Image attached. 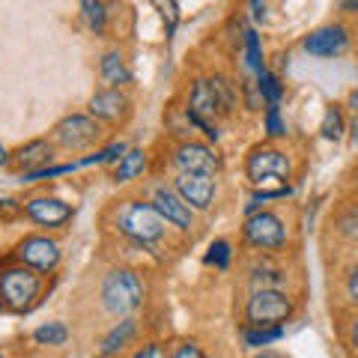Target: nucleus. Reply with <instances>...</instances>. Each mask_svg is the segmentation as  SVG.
Returning <instances> with one entry per match:
<instances>
[{"label": "nucleus", "instance_id": "nucleus-7", "mask_svg": "<svg viewBox=\"0 0 358 358\" xmlns=\"http://www.w3.org/2000/svg\"><path fill=\"white\" fill-rule=\"evenodd\" d=\"M248 176L257 185H266L272 179H284L289 176V159L281 150H268V147L254 150L248 155Z\"/></svg>", "mask_w": 358, "mask_h": 358}, {"label": "nucleus", "instance_id": "nucleus-14", "mask_svg": "<svg viewBox=\"0 0 358 358\" xmlns=\"http://www.w3.org/2000/svg\"><path fill=\"white\" fill-rule=\"evenodd\" d=\"M122 110H126V96L120 90H102L90 99V114L99 117V120H120Z\"/></svg>", "mask_w": 358, "mask_h": 358}, {"label": "nucleus", "instance_id": "nucleus-32", "mask_svg": "<svg viewBox=\"0 0 358 358\" xmlns=\"http://www.w3.org/2000/svg\"><path fill=\"white\" fill-rule=\"evenodd\" d=\"M346 289H350V299L358 305V266L352 268V275H350V281H346Z\"/></svg>", "mask_w": 358, "mask_h": 358}, {"label": "nucleus", "instance_id": "nucleus-21", "mask_svg": "<svg viewBox=\"0 0 358 358\" xmlns=\"http://www.w3.org/2000/svg\"><path fill=\"white\" fill-rule=\"evenodd\" d=\"M245 343L248 346H266V343H275V341H281L284 338V329L281 326H254L242 334Z\"/></svg>", "mask_w": 358, "mask_h": 358}, {"label": "nucleus", "instance_id": "nucleus-38", "mask_svg": "<svg viewBox=\"0 0 358 358\" xmlns=\"http://www.w3.org/2000/svg\"><path fill=\"white\" fill-rule=\"evenodd\" d=\"M0 164H6V150H3V143H0Z\"/></svg>", "mask_w": 358, "mask_h": 358}, {"label": "nucleus", "instance_id": "nucleus-9", "mask_svg": "<svg viewBox=\"0 0 358 358\" xmlns=\"http://www.w3.org/2000/svg\"><path fill=\"white\" fill-rule=\"evenodd\" d=\"M305 51L310 57H338V54L346 51L350 45V33H346L343 24H329V27H320L313 30L310 36H305Z\"/></svg>", "mask_w": 358, "mask_h": 358}, {"label": "nucleus", "instance_id": "nucleus-34", "mask_svg": "<svg viewBox=\"0 0 358 358\" xmlns=\"http://www.w3.org/2000/svg\"><path fill=\"white\" fill-rule=\"evenodd\" d=\"M350 343H352V350L358 352V320L352 322V331H350Z\"/></svg>", "mask_w": 358, "mask_h": 358}, {"label": "nucleus", "instance_id": "nucleus-4", "mask_svg": "<svg viewBox=\"0 0 358 358\" xmlns=\"http://www.w3.org/2000/svg\"><path fill=\"white\" fill-rule=\"evenodd\" d=\"M248 322L251 326H281L293 313V301L281 289H257L248 299Z\"/></svg>", "mask_w": 358, "mask_h": 358}, {"label": "nucleus", "instance_id": "nucleus-6", "mask_svg": "<svg viewBox=\"0 0 358 358\" xmlns=\"http://www.w3.org/2000/svg\"><path fill=\"white\" fill-rule=\"evenodd\" d=\"M54 138H57L66 150H84L90 143L99 141V126L93 117H84V114H72L57 122L54 129Z\"/></svg>", "mask_w": 358, "mask_h": 358}, {"label": "nucleus", "instance_id": "nucleus-11", "mask_svg": "<svg viewBox=\"0 0 358 358\" xmlns=\"http://www.w3.org/2000/svg\"><path fill=\"white\" fill-rule=\"evenodd\" d=\"M176 167L182 173H209L215 176L218 173V159L212 155L209 147L203 143H182V147L176 150Z\"/></svg>", "mask_w": 358, "mask_h": 358}, {"label": "nucleus", "instance_id": "nucleus-17", "mask_svg": "<svg viewBox=\"0 0 358 358\" xmlns=\"http://www.w3.org/2000/svg\"><path fill=\"white\" fill-rule=\"evenodd\" d=\"M143 167H147V155H143L141 150H129V152L120 155V164H117V171H114V179H117V182H129V179L143 173Z\"/></svg>", "mask_w": 358, "mask_h": 358}, {"label": "nucleus", "instance_id": "nucleus-28", "mask_svg": "<svg viewBox=\"0 0 358 358\" xmlns=\"http://www.w3.org/2000/svg\"><path fill=\"white\" fill-rule=\"evenodd\" d=\"M152 3L162 9V18H164V24H167V33H173L176 24H179V6H176V0H152Z\"/></svg>", "mask_w": 358, "mask_h": 358}, {"label": "nucleus", "instance_id": "nucleus-15", "mask_svg": "<svg viewBox=\"0 0 358 358\" xmlns=\"http://www.w3.org/2000/svg\"><path fill=\"white\" fill-rule=\"evenodd\" d=\"M15 162H18V167H24L27 173L39 171V167H48V162H51V143L48 141H30V143H24V147L15 152Z\"/></svg>", "mask_w": 358, "mask_h": 358}, {"label": "nucleus", "instance_id": "nucleus-33", "mask_svg": "<svg viewBox=\"0 0 358 358\" xmlns=\"http://www.w3.org/2000/svg\"><path fill=\"white\" fill-rule=\"evenodd\" d=\"M251 6H254V18L263 21L266 18V3H263V0H251Z\"/></svg>", "mask_w": 358, "mask_h": 358}, {"label": "nucleus", "instance_id": "nucleus-36", "mask_svg": "<svg viewBox=\"0 0 358 358\" xmlns=\"http://www.w3.org/2000/svg\"><path fill=\"white\" fill-rule=\"evenodd\" d=\"M352 143L358 147V114H355V122H352Z\"/></svg>", "mask_w": 358, "mask_h": 358}, {"label": "nucleus", "instance_id": "nucleus-24", "mask_svg": "<svg viewBox=\"0 0 358 358\" xmlns=\"http://www.w3.org/2000/svg\"><path fill=\"white\" fill-rule=\"evenodd\" d=\"M245 57H248V69L251 72H266L263 69V51H260V36H257L254 30L245 33Z\"/></svg>", "mask_w": 358, "mask_h": 358}, {"label": "nucleus", "instance_id": "nucleus-29", "mask_svg": "<svg viewBox=\"0 0 358 358\" xmlns=\"http://www.w3.org/2000/svg\"><path fill=\"white\" fill-rule=\"evenodd\" d=\"M266 131L272 134V138H281V134H287L284 122H281V114H278V105H268V110H266Z\"/></svg>", "mask_w": 358, "mask_h": 358}, {"label": "nucleus", "instance_id": "nucleus-26", "mask_svg": "<svg viewBox=\"0 0 358 358\" xmlns=\"http://www.w3.org/2000/svg\"><path fill=\"white\" fill-rule=\"evenodd\" d=\"M206 263H212L215 268H227V263H230V245L224 242V239L212 242L209 245V254H206Z\"/></svg>", "mask_w": 358, "mask_h": 358}, {"label": "nucleus", "instance_id": "nucleus-20", "mask_svg": "<svg viewBox=\"0 0 358 358\" xmlns=\"http://www.w3.org/2000/svg\"><path fill=\"white\" fill-rule=\"evenodd\" d=\"M81 13H84V21L90 24V30L105 33V27H108V9H105L102 0H81Z\"/></svg>", "mask_w": 358, "mask_h": 358}, {"label": "nucleus", "instance_id": "nucleus-13", "mask_svg": "<svg viewBox=\"0 0 358 358\" xmlns=\"http://www.w3.org/2000/svg\"><path fill=\"white\" fill-rule=\"evenodd\" d=\"M152 206L159 209V215H162L167 224H173V227H179V230H188V227H192V206H188L179 194L167 192V188H159V192H155V197H152Z\"/></svg>", "mask_w": 358, "mask_h": 358}, {"label": "nucleus", "instance_id": "nucleus-37", "mask_svg": "<svg viewBox=\"0 0 358 358\" xmlns=\"http://www.w3.org/2000/svg\"><path fill=\"white\" fill-rule=\"evenodd\" d=\"M350 108H352V110H355V114H358V90H355V93L350 96Z\"/></svg>", "mask_w": 358, "mask_h": 358}, {"label": "nucleus", "instance_id": "nucleus-31", "mask_svg": "<svg viewBox=\"0 0 358 358\" xmlns=\"http://www.w3.org/2000/svg\"><path fill=\"white\" fill-rule=\"evenodd\" d=\"M173 358H203V352H200V346L185 343V346H179V352Z\"/></svg>", "mask_w": 358, "mask_h": 358}, {"label": "nucleus", "instance_id": "nucleus-39", "mask_svg": "<svg viewBox=\"0 0 358 358\" xmlns=\"http://www.w3.org/2000/svg\"><path fill=\"white\" fill-rule=\"evenodd\" d=\"M254 358H275L272 352H263V355H254Z\"/></svg>", "mask_w": 358, "mask_h": 358}, {"label": "nucleus", "instance_id": "nucleus-3", "mask_svg": "<svg viewBox=\"0 0 358 358\" xmlns=\"http://www.w3.org/2000/svg\"><path fill=\"white\" fill-rule=\"evenodd\" d=\"M120 230L126 233V236H131L134 242L141 245H150L155 239H162L164 233V218L159 215V209H155L152 203H131L122 209L120 215Z\"/></svg>", "mask_w": 358, "mask_h": 358}, {"label": "nucleus", "instance_id": "nucleus-41", "mask_svg": "<svg viewBox=\"0 0 358 358\" xmlns=\"http://www.w3.org/2000/svg\"><path fill=\"white\" fill-rule=\"evenodd\" d=\"M0 358H3V355H0Z\"/></svg>", "mask_w": 358, "mask_h": 358}, {"label": "nucleus", "instance_id": "nucleus-18", "mask_svg": "<svg viewBox=\"0 0 358 358\" xmlns=\"http://www.w3.org/2000/svg\"><path fill=\"white\" fill-rule=\"evenodd\" d=\"M134 331H138V326H134V320H122L120 326H114L110 329V334L102 341V352L105 355H114V352H120L122 346H126L131 338H134Z\"/></svg>", "mask_w": 358, "mask_h": 358}, {"label": "nucleus", "instance_id": "nucleus-27", "mask_svg": "<svg viewBox=\"0 0 358 358\" xmlns=\"http://www.w3.org/2000/svg\"><path fill=\"white\" fill-rule=\"evenodd\" d=\"M338 230L346 239H358V206L343 209V215L338 218Z\"/></svg>", "mask_w": 358, "mask_h": 358}, {"label": "nucleus", "instance_id": "nucleus-8", "mask_svg": "<svg viewBox=\"0 0 358 358\" xmlns=\"http://www.w3.org/2000/svg\"><path fill=\"white\" fill-rule=\"evenodd\" d=\"M18 260L36 272H51L60 263V245L48 236H27L18 245Z\"/></svg>", "mask_w": 358, "mask_h": 358}, {"label": "nucleus", "instance_id": "nucleus-40", "mask_svg": "<svg viewBox=\"0 0 358 358\" xmlns=\"http://www.w3.org/2000/svg\"><path fill=\"white\" fill-rule=\"evenodd\" d=\"M3 308H6V305H3V299H0V310H3Z\"/></svg>", "mask_w": 358, "mask_h": 358}, {"label": "nucleus", "instance_id": "nucleus-5", "mask_svg": "<svg viewBox=\"0 0 358 358\" xmlns=\"http://www.w3.org/2000/svg\"><path fill=\"white\" fill-rule=\"evenodd\" d=\"M245 239H248L254 248H281L287 239V230L278 215L272 212H254L245 221Z\"/></svg>", "mask_w": 358, "mask_h": 358}, {"label": "nucleus", "instance_id": "nucleus-12", "mask_svg": "<svg viewBox=\"0 0 358 358\" xmlns=\"http://www.w3.org/2000/svg\"><path fill=\"white\" fill-rule=\"evenodd\" d=\"M24 212L42 227H60V224L72 218V206L57 197H33L24 203Z\"/></svg>", "mask_w": 358, "mask_h": 358}, {"label": "nucleus", "instance_id": "nucleus-30", "mask_svg": "<svg viewBox=\"0 0 358 358\" xmlns=\"http://www.w3.org/2000/svg\"><path fill=\"white\" fill-rule=\"evenodd\" d=\"M134 358H167V355H164V350H162L159 343H150V346H143V350L134 355Z\"/></svg>", "mask_w": 358, "mask_h": 358}, {"label": "nucleus", "instance_id": "nucleus-22", "mask_svg": "<svg viewBox=\"0 0 358 358\" xmlns=\"http://www.w3.org/2000/svg\"><path fill=\"white\" fill-rule=\"evenodd\" d=\"M257 90H260V96L266 99L268 105H278L281 102V81H278V78L272 75V72H260L257 75Z\"/></svg>", "mask_w": 358, "mask_h": 358}, {"label": "nucleus", "instance_id": "nucleus-25", "mask_svg": "<svg viewBox=\"0 0 358 358\" xmlns=\"http://www.w3.org/2000/svg\"><path fill=\"white\" fill-rule=\"evenodd\" d=\"M209 87H212V93H215L218 110H221V114H230V108H233V87L224 81V78H212Z\"/></svg>", "mask_w": 358, "mask_h": 358}, {"label": "nucleus", "instance_id": "nucleus-1", "mask_svg": "<svg viewBox=\"0 0 358 358\" xmlns=\"http://www.w3.org/2000/svg\"><path fill=\"white\" fill-rule=\"evenodd\" d=\"M143 301V284L141 278L129 272V268H114L105 284H102V305L114 317H126V313L138 310Z\"/></svg>", "mask_w": 358, "mask_h": 358}, {"label": "nucleus", "instance_id": "nucleus-19", "mask_svg": "<svg viewBox=\"0 0 358 358\" xmlns=\"http://www.w3.org/2000/svg\"><path fill=\"white\" fill-rule=\"evenodd\" d=\"M33 341L42 343V346H60V343L69 341V329H66L63 322H45V326H39L33 331Z\"/></svg>", "mask_w": 358, "mask_h": 358}, {"label": "nucleus", "instance_id": "nucleus-16", "mask_svg": "<svg viewBox=\"0 0 358 358\" xmlns=\"http://www.w3.org/2000/svg\"><path fill=\"white\" fill-rule=\"evenodd\" d=\"M102 78H105V84H114V87L131 81V72H129V66L122 60L120 51H108L102 57Z\"/></svg>", "mask_w": 358, "mask_h": 358}, {"label": "nucleus", "instance_id": "nucleus-2", "mask_svg": "<svg viewBox=\"0 0 358 358\" xmlns=\"http://www.w3.org/2000/svg\"><path fill=\"white\" fill-rule=\"evenodd\" d=\"M42 281L36 275V268L30 266H13L6 272H0V299L6 308L13 310H27L33 305V299L39 296Z\"/></svg>", "mask_w": 358, "mask_h": 358}, {"label": "nucleus", "instance_id": "nucleus-10", "mask_svg": "<svg viewBox=\"0 0 358 358\" xmlns=\"http://www.w3.org/2000/svg\"><path fill=\"white\" fill-rule=\"evenodd\" d=\"M176 194L182 197L192 209H209L212 197H215V176H209V173H179Z\"/></svg>", "mask_w": 358, "mask_h": 358}, {"label": "nucleus", "instance_id": "nucleus-35", "mask_svg": "<svg viewBox=\"0 0 358 358\" xmlns=\"http://www.w3.org/2000/svg\"><path fill=\"white\" fill-rule=\"evenodd\" d=\"M343 9H358V0H341Z\"/></svg>", "mask_w": 358, "mask_h": 358}, {"label": "nucleus", "instance_id": "nucleus-23", "mask_svg": "<svg viewBox=\"0 0 358 358\" xmlns=\"http://www.w3.org/2000/svg\"><path fill=\"white\" fill-rule=\"evenodd\" d=\"M322 138L326 141H341L343 138V117H341V108L331 105L326 110V117H322Z\"/></svg>", "mask_w": 358, "mask_h": 358}]
</instances>
